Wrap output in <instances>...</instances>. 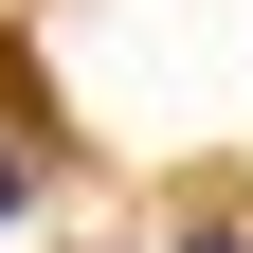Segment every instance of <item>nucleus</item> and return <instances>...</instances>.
<instances>
[{
	"label": "nucleus",
	"mask_w": 253,
	"mask_h": 253,
	"mask_svg": "<svg viewBox=\"0 0 253 253\" xmlns=\"http://www.w3.org/2000/svg\"><path fill=\"white\" fill-rule=\"evenodd\" d=\"M18 199H37V181H18V145H0V217H18Z\"/></svg>",
	"instance_id": "1"
},
{
	"label": "nucleus",
	"mask_w": 253,
	"mask_h": 253,
	"mask_svg": "<svg viewBox=\"0 0 253 253\" xmlns=\"http://www.w3.org/2000/svg\"><path fill=\"white\" fill-rule=\"evenodd\" d=\"M181 253H253V235H181Z\"/></svg>",
	"instance_id": "2"
}]
</instances>
